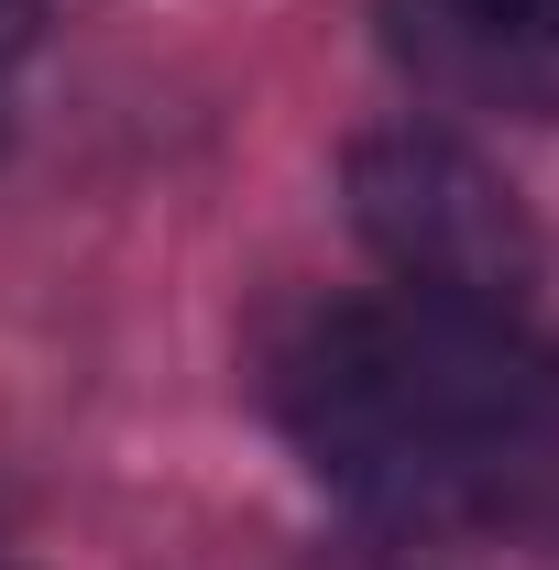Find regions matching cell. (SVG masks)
I'll list each match as a JSON object with an SVG mask.
<instances>
[{"label":"cell","mask_w":559,"mask_h":570,"mask_svg":"<svg viewBox=\"0 0 559 570\" xmlns=\"http://www.w3.org/2000/svg\"><path fill=\"white\" fill-rule=\"evenodd\" d=\"M472 22H493V33H527V45H559V0H461Z\"/></svg>","instance_id":"obj_4"},{"label":"cell","mask_w":559,"mask_h":570,"mask_svg":"<svg viewBox=\"0 0 559 570\" xmlns=\"http://www.w3.org/2000/svg\"><path fill=\"white\" fill-rule=\"evenodd\" d=\"M538 362L516 307L483 296H362L330 307L275 373V406L296 450L318 461V483H341L373 515H493V483L527 439L538 406Z\"/></svg>","instance_id":"obj_1"},{"label":"cell","mask_w":559,"mask_h":570,"mask_svg":"<svg viewBox=\"0 0 559 570\" xmlns=\"http://www.w3.org/2000/svg\"><path fill=\"white\" fill-rule=\"evenodd\" d=\"M22 33H33V0H0V67L22 56Z\"/></svg>","instance_id":"obj_5"},{"label":"cell","mask_w":559,"mask_h":570,"mask_svg":"<svg viewBox=\"0 0 559 570\" xmlns=\"http://www.w3.org/2000/svg\"><path fill=\"white\" fill-rule=\"evenodd\" d=\"M341 198H351V230L428 296L516 307L538 285V230L516 209V187L450 132H418V121L406 132H362Z\"/></svg>","instance_id":"obj_2"},{"label":"cell","mask_w":559,"mask_h":570,"mask_svg":"<svg viewBox=\"0 0 559 570\" xmlns=\"http://www.w3.org/2000/svg\"><path fill=\"white\" fill-rule=\"evenodd\" d=\"M493 515L527 527L538 549H559V352L538 362V406H527V439H516V461L493 483Z\"/></svg>","instance_id":"obj_3"}]
</instances>
